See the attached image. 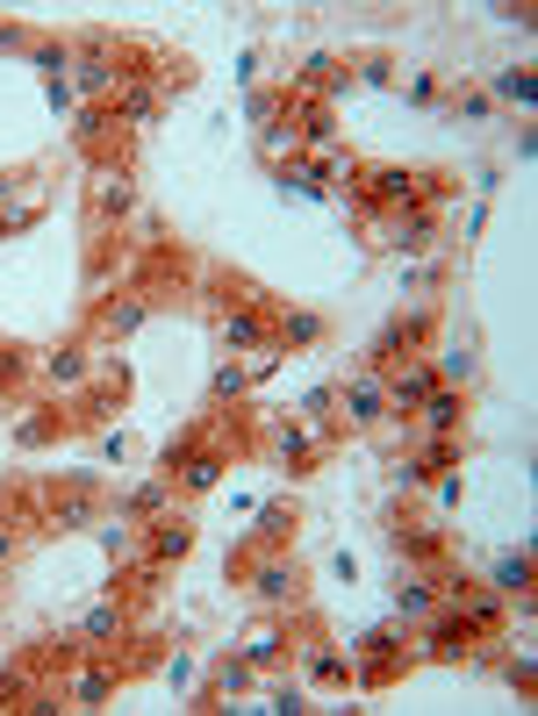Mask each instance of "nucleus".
<instances>
[{"label": "nucleus", "instance_id": "15", "mask_svg": "<svg viewBox=\"0 0 538 716\" xmlns=\"http://www.w3.org/2000/svg\"><path fill=\"white\" fill-rule=\"evenodd\" d=\"M130 208H137L130 172H101V180H94V215H130Z\"/></svg>", "mask_w": 538, "mask_h": 716}, {"label": "nucleus", "instance_id": "20", "mask_svg": "<svg viewBox=\"0 0 538 716\" xmlns=\"http://www.w3.org/2000/svg\"><path fill=\"white\" fill-rule=\"evenodd\" d=\"M316 337H323V316H316V308H288V316H280V330H273L280 351H288V344H316Z\"/></svg>", "mask_w": 538, "mask_h": 716}, {"label": "nucleus", "instance_id": "3", "mask_svg": "<svg viewBox=\"0 0 538 716\" xmlns=\"http://www.w3.org/2000/svg\"><path fill=\"white\" fill-rule=\"evenodd\" d=\"M395 666H402V638H395V631H366V638H359V666H352V681H359V688H381Z\"/></svg>", "mask_w": 538, "mask_h": 716}, {"label": "nucleus", "instance_id": "22", "mask_svg": "<svg viewBox=\"0 0 538 716\" xmlns=\"http://www.w3.org/2000/svg\"><path fill=\"white\" fill-rule=\"evenodd\" d=\"M151 115H158V94H151V86H122V94H115V122H130V129H144Z\"/></svg>", "mask_w": 538, "mask_h": 716}, {"label": "nucleus", "instance_id": "28", "mask_svg": "<svg viewBox=\"0 0 538 716\" xmlns=\"http://www.w3.org/2000/svg\"><path fill=\"white\" fill-rule=\"evenodd\" d=\"M194 444H201L194 430H180V437H166V452H158V473H180V466L194 459Z\"/></svg>", "mask_w": 538, "mask_h": 716}, {"label": "nucleus", "instance_id": "9", "mask_svg": "<svg viewBox=\"0 0 538 716\" xmlns=\"http://www.w3.org/2000/svg\"><path fill=\"white\" fill-rule=\"evenodd\" d=\"M431 387H438V373H431V366H409V373H395V380H388V409H395V416L424 409V394H431Z\"/></svg>", "mask_w": 538, "mask_h": 716}, {"label": "nucleus", "instance_id": "14", "mask_svg": "<svg viewBox=\"0 0 538 716\" xmlns=\"http://www.w3.org/2000/svg\"><path fill=\"white\" fill-rule=\"evenodd\" d=\"M424 323H431V316H402V323H388L381 337H374V366H388L395 351H417V344H424Z\"/></svg>", "mask_w": 538, "mask_h": 716}, {"label": "nucleus", "instance_id": "19", "mask_svg": "<svg viewBox=\"0 0 538 716\" xmlns=\"http://www.w3.org/2000/svg\"><path fill=\"white\" fill-rule=\"evenodd\" d=\"M44 380H51V387H80V380H87V351H80V344H58V351L44 358Z\"/></svg>", "mask_w": 538, "mask_h": 716}, {"label": "nucleus", "instance_id": "1", "mask_svg": "<svg viewBox=\"0 0 538 716\" xmlns=\"http://www.w3.org/2000/svg\"><path fill=\"white\" fill-rule=\"evenodd\" d=\"M438 201V180H417V172H402V165H381V172H366V201L359 208H431Z\"/></svg>", "mask_w": 538, "mask_h": 716}, {"label": "nucleus", "instance_id": "8", "mask_svg": "<svg viewBox=\"0 0 538 716\" xmlns=\"http://www.w3.org/2000/svg\"><path fill=\"white\" fill-rule=\"evenodd\" d=\"M122 631H130V616H122L115 602H101V609H87V616H80V645H87V652L122 645Z\"/></svg>", "mask_w": 538, "mask_h": 716}, {"label": "nucleus", "instance_id": "12", "mask_svg": "<svg viewBox=\"0 0 538 716\" xmlns=\"http://www.w3.org/2000/svg\"><path fill=\"white\" fill-rule=\"evenodd\" d=\"M452 466H460V444H452V437H431V452H424V459L402 466V487H424L431 473H452Z\"/></svg>", "mask_w": 538, "mask_h": 716}, {"label": "nucleus", "instance_id": "24", "mask_svg": "<svg viewBox=\"0 0 538 716\" xmlns=\"http://www.w3.org/2000/svg\"><path fill=\"white\" fill-rule=\"evenodd\" d=\"M309 681H352V659L330 645H309Z\"/></svg>", "mask_w": 538, "mask_h": 716}, {"label": "nucleus", "instance_id": "18", "mask_svg": "<svg viewBox=\"0 0 538 716\" xmlns=\"http://www.w3.org/2000/svg\"><path fill=\"white\" fill-rule=\"evenodd\" d=\"M87 523H94V495H87V487H72V495L51 502V530H58V538H65V530H87Z\"/></svg>", "mask_w": 538, "mask_h": 716}, {"label": "nucleus", "instance_id": "17", "mask_svg": "<svg viewBox=\"0 0 538 716\" xmlns=\"http://www.w3.org/2000/svg\"><path fill=\"white\" fill-rule=\"evenodd\" d=\"M115 79H122V72H115V58H108V44H87V65H80V79H72V86L94 101V94H108Z\"/></svg>", "mask_w": 538, "mask_h": 716}, {"label": "nucleus", "instance_id": "7", "mask_svg": "<svg viewBox=\"0 0 538 716\" xmlns=\"http://www.w3.org/2000/svg\"><path fill=\"white\" fill-rule=\"evenodd\" d=\"M438 624H431V638H424V652H431V659H460V652H467V624H460V609H452V602H438Z\"/></svg>", "mask_w": 538, "mask_h": 716}, {"label": "nucleus", "instance_id": "23", "mask_svg": "<svg viewBox=\"0 0 538 716\" xmlns=\"http://www.w3.org/2000/svg\"><path fill=\"white\" fill-rule=\"evenodd\" d=\"M273 459H280V466H309V459H316V437H309L302 423H288V430L273 437Z\"/></svg>", "mask_w": 538, "mask_h": 716}, {"label": "nucleus", "instance_id": "37", "mask_svg": "<svg viewBox=\"0 0 538 716\" xmlns=\"http://www.w3.org/2000/svg\"><path fill=\"white\" fill-rule=\"evenodd\" d=\"M101 545L108 552H130V516H108V523H101Z\"/></svg>", "mask_w": 538, "mask_h": 716}, {"label": "nucleus", "instance_id": "31", "mask_svg": "<svg viewBox=\"0 0 538 716\" xmlns=\"http://www.w3.org/2000/svg\"><path fill=\"white\" fill-rule=\"evenodd\" d=\"M431 373H438V380H460V387H467V380H474V351H438Z\"/></svg>", "mask_w": 538, "mask_h": 716}, {"label": "nucleus", "instance_id": "40", "mask_svg": "<svg viewBox=\"0 0 538 716\" xmlns=\"http://www.w3.org/2000/svg\"><path fill=\"white\" fill-rule=\"evenodd\" d=\"M15 437H22V444H44V437H51V423H44V416H22Z\"/></svg>", "mask_w": 538, "mask_h": 716}, {"label": "nucleus", "instance_id": "16", "mask_svg": "<svg viewBox=\"0 0 538 716\" xmlns=\"http://www.w3.org/2000/svg\"><path fill=\"white\" fill-rule=\"evenodd\" d=\"M460 409H467V402L452 387H431L424 394V430H431V437H452V430H460Z\"/></svg>", "mask_w": 538, "mask_h": 716}, {"label": "nucleus", "instance_id": "35", "mask_svg": "<svg viewBox=\"0 0 538 716\" xmlns=\"http://www.w3.org/2000/svg\"><path fill=\"white\" fill-rule=\"evenodd\" d=\"M288 538V509H259V545H280Z\"/></svg>", "mask_w": 538, "mask_h": 716}, {"label": "nucleus", "instance_id": "4", "mask_svg": "<svg viewBox=\"0 0 538 716\" xmlns=\"http://www.w3.org/2000/svg\"><path fill=\"white\" fill-rule=\"evenodd\" d=\"M381 416H388V373H359L345 387V423L352 430H374Z\"/></svg>", "mask_w": 538, "mask_h": 716}, {"label": "nucleus", "instance_id": "41", "mask_svg": "<svg viewBox=\"0 0 538 716\" xmlns=\"http://www.w3.org/2000/svg\"><path fill=\"white\" fill-rule=\"evenodd\" d=\"M22 373H29V366H22V351H0V387H15Z\"/></svg>", "mask_w": 538, "mask_h": 716}, {"label": "nucleus", "instance_id": "36", "mask_svg": "<svg viewBox=\"0 0 538 716\" xmlns=\"http://www.w3.org/2000/svg\"><path fill=\"white\" fill-rule=\"evenodd\" d=\"M503 674H510V688H524V695H531V681H538V666H531V652H517V659H510V666H503Z\"/></svg>", "mask_w": 538, "mask_h": 716}, {"label": "nucleus", "instance_id": "30", "mask_svg": "<svg viewBox=\"0 0 538 716\" xmlns=\"http://www.w3.org/2000/svg\"><path fill=\"white\" fill-rule=\"evenodd\" d=\"M496 94H503V101H517V108H524V101H531V94H538V86H531V72H524V65H510L503 79H496Z\"/></svg>", "mask_w": 538, "mask_h": 716}, {"label": "nucleus", "instance_id": "27", "mask_svg": "<svg viewBox=\"0 0 538 716\" xmlns=\"http://www.w3.org/2000/svg\"><path fill=\"white\" fill-rule=\"evenodd\" d=\"M280 659H288V638L280 631H259L252 645H244V666H280Z\"/></svg>", "mask_w": 538, "mask_h": 716}, {"label": "nucleus", "instance_id": "2", "mask_svg": "<svg viewBox=\"0 0 538 716\" xmlns=\"http://www.w3.org/2000/svg\"><path fill=\"white\" fill-rule=\"evenodd\" d=\"M237 573H252V595H259L266 609H280V602H295V588H302L295 559H237Z\"/></svg>", "mask_w": 538, "mask_h": 716}, {"label": "nucleus", "instance_id": "38", "mask_svg": "<svg viewBox=\"0 0 538 716\" xmlns=\"http://www.w3.org/2000/svg\"><path fill=\"white\" fill-rule=\"evenodd\" d=\"M266 709H280V716H302L309 702H302V688H273V695H266Z\"/></svg>", "mask_w": 538, "mask_h": 716}, {"label": "nucleus", "instance_id": "42", "mask_svg": "<svg viewBox=\"0 0 538 716\" xmlns=\"http://www.w3.org/2000/svg\"><path fill=\"white\" fill-rule=\"evenodd\" d=\"M8 559H15V530L0 523V566H8Z\"/></svg>", "mask_w": 538, "mask_h": 716}, {"label": "nucleus", "instance_id": "6", "mask_svg": "<svg viewBox=\"0 0 538 716\" xmlns=\"http://www.w3.org/2000/svg\"><path fill=\"white\" fill-rule=\"evenodd\" d=\"M115 681H122V666H101V659H94V666H80V681L65 688V702H72V709H101V702L115 695Z\"/></svg>", "mask_w": 538, "mask_h": 716}, {"label": "nucleus", "instance_id": "11", "mask_svg": "<svg viewBox=\"0 0 538 716\" xmlns=\"http://www.w3.org/2000/svg\"><path fill=\"white\" fill-rule=\"evenodd\" d=\"M388 244H395L402 258H424V251H431V208H409V215H395Z\"/></svg>", "mask_w": 538, "mask_h": 716}, {"label": "nucleus", "instance_id": "29", "mask_svg": "<svg viewBox=\"0 0 538 716\" xmlns=\"http://www.w3.org/2000/svg\"><path fill=\"white\" fill-rule=\"evenodd\" d=\"M29 702V666H8L0 674V709H22Z\"/></svg>", "mask_w": 538, "mask_h": 716}, {"label": "nucleus", "instance_id": "21", "mask_svg": "<svg viewBox=\"0 0 538 716\" xmlns=\"http://www.w3.org/2000/svg\"><path fill=\"white\" fill-rule=\"evenodd\" d=\"M496 595H531V552H503L496 559Z\"/></svg>", "mask_w": 538, "mask_h": 716}, {"label": "nucleus", "instance_id": "39", "mask_svg": "<svg viewBox=\"0 0 538 716\" xmlns=\"http://www.w3.org/2000/svg\"><path fill=\"white\" fill-rule=\"evenodd\" d=\"M330 72H338V65H330V58H309V65H302V86H338V79H330Z\"/></svg>", "mask_w": 538, "mask_h": 716}, {"label": "nucleus", "instance_id": "32", "mask_svg": "<svg viewBox=\"0 0 538 716\" xmlns=\"http://www.w3.org/2000/svg\"><path fill=\"white\" fill-rule=\"evenodd\" d=\"M166 509V480H144L137 495H130V516H158Z\"/></svg>", "mask_w": 538, "mask_h": 716}, {"label": "nucleus", "instance_id": "34", "mask_svg": "<svg viewBox=\"0 0 538 716\" xmlns=\"http://www.w3.org/2000/svg\"><path fill=\"white\" fill-rule=\"evenodd\" d=\"M36 65L51 72V86H58V72H65V65H72V51H65V44H36Z\"/></svg>", "mask_w": 538, "mask_h": 716}, {"label": "nucleus", "instance_id": "26", "mask_svg": "<svg viewBox=\"0 0 538 716\" xmlns=\"http://www.w3.org/2000/svg\"><path fill=\"white\" fill-rule=\"evenodd\" d=\"M144 316H151V301H122V308H101V330H108V337H130V330H137Z\"/></svg>", "mask_w": 538, "mask_h": 716}, {"label": "nucleus", "instance_id": "13", "mask_svg": "<svg viewBox=\"0 0 538 716\" xmlns=\"http://www.w3.org/2000/svg\"><path fill=\"white\" fill-rule=\"evenodd\" d=\"M266 330H273V323H266V308H230V316H223V344H230V351L266 344Z\"/></svg>", "mask_w": 538, "mask_h": 716}, {"label": "nucleus", "instance_id": "25", "mask_svg": "<svg viewBox=\"0 0 538 716\" xmlns=\"http://www.w3.org/2000/svg\"><path fill=\"white\" fill-rule=\"evenodd\" d=\"M395 552H409V559H424V566H431V559H438V530L402 523V530H395Z\"/></svg>", "mask_w": 538, "mask_h": 716}, {"label": "nucleus", "instance_id": "10", "mask_svg": "<svg viewBox=\"0 0 538 716\" xmlns=\"http://www.w3.org/2000/svg\"><path fill=\"white\" fill-rule=\"evenodd\" d=\"M216 480H223V444H194V459L180 466V487L187 495H209Z\"/></svg>", "mask_w": 538, "mask_h": 716}, {"label": "nucleus", "instance_id": "5", "mask_svg": "<svg viewBox=\"0 0 538 716\" xmlns=\"http://www.w3.org/2000/svg\"><path fill=\"white\" fill-rule=\"evenodd\" d=\"M187 545H194V523H187V516H158V523H151V538H144V559H151V566L187 559Z\"/></svg>", "mask_w": 538, "mask_h": 716}, {"label": "nucleus", "instance_id": "33", "mask_svg": "<svg viewBox=\"0 0 538 716\" xmlns=\"http://www.w3.org/2000/svg\"><path fill=\"white\" fill-rule=\"evenodd\" d=\"M244 380H252L244 366H216V402H237V394H244Z\"/></svg>", "mask_w": 538, "mask_h": 716}]
</instances>
